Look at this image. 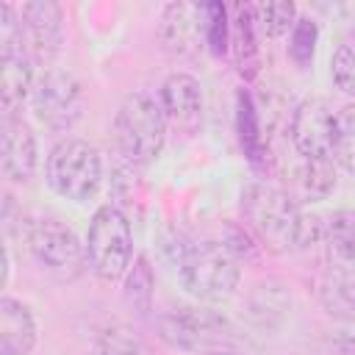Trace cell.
<instances>
[{
	"label": "cell",
	"instance_id": "5",
	"mask_svg": "<svg viewBox=\"0 0 355 355\" xmlns=\"http://www.w3.org/2000/svg\"><path fill=\"white\" fill-rule=\"evenodd\" d=\"M22 239L33 261L58 280H75L86 269V250L78 233L58 216H31L22 225Z\"/></svg>",
	"mask_w": 355,
	"mask_h": 355
},
{
	"label": "cell",
	"instance_id": "10",
	"mask_svg": "<svg viewBox=\"0 0 355 355\" xmlns=\"http://www.w3.org/2000/svg\"><path fill=\"white\" fill-rule=\"evenodd\" d=\"M158 42L172 58H194L205 47V3H169L158 19Z\"/></svg>",
	"mask_w": 355,
	"mask_h": 355
},
{
	"label": "cell",
	"instance_id": "15",
	"mask_svg": "<svg viewBox=\"0 0 355 355\" xmlns=\"http://www.w3.org/2000/svg\"><path fill=\"white\" fill-rule=\"evenodd\" d=\"M33 80H36L33 64L25 50H19L8 58H0V108L8 114L19 111L31 100Z\"/></svg>",
	"mask_w": 355,
	"mask_h": 355
},
{
	"label": "cell",
	"instance_id": "30",
	"mask_svg": "<svg viewBox=\"0 0 355 355\" xmlns=\"http://www.w3.org/2000/svg\"><path fill=\"white\" fill-rule=\"evenodd\" d=\"M11 178V116H0V180Z\"/></svg>",
	"mask_w": 355,
	"mask_h": 355
},
{
	"label": "cell",
	"instance_id": "21",
	"mask_svg": "<svg viewBox=\"0 0 355 355\" xmlns=\"http://www.w3.org/2000/svg\"><path fill=\"white\" fill-rule=\"evenodd\" d=\"M153 288H155L153 266L144 255H136L125 272V302L136 313H147L153 308Z\"/></svg>",
	"mask_w": 355,
	"mask_h": 355
},
{
	"label": "cell",
	"instance_id": "16",
	"mask_svg": "<svg viewBox=\"0 0 355 355\" xmlns=\"http://www.w3.org/2000/svg\"><path fill=\"white\" fill-rule=\"evenodd\" d=\"M247 313L250 319L263 327V330H275L280 327L288 313H291V294L286 291V286L280 280H266L258 283L255 291L247 300Z\"/></svg>",
	"mask_w": 355,
	"mask_h": 355
},
{
	"label": "cell",
	"instance_id": "31",
	"mask_svg": "<svg viewBox=\"0 0 355 355\" xmlns=\"http://www.w3.org/2000/svg\"><path fill=\"white\" fill-rule=\"evenodd\" d=\"M6 283H8V250L0 239V288H6Z\"/></svg>",
	"mask_w": 355,
	"mask_h": 355
},
{
	"label": "cell",
	"instance_id": "14",
	"mask_svg": "<svg viewBox=\"0 0 355 355\" xmlns=\"http://www.w3.org/2000/svg\"><path fill=\"white\" fill-rule=\"evenodd\" d=\"M294 191H288L297 202L308 200H324L336 189V164L330 158H297V164L288 172Z\"/></svg>",
	"mask_w": 355,
	"mask_h": 355
},
{
	"label": "cell",
	"instance_id": "26",
	"mask_svg": "<svg viewBox=\"0 0 355 355\" xmlns=\"http://www.w3.org/2000/svg\"><path fill=\"white\" fill-rule=\"evenodd\" d=\"M230 44L227 8L222 3H205V47L214 55H225Z\"/></svg>",
	"mask_w": 355,
	"mask_h": 355
},
{
	"label": "cell",
	"instance_id": "11",
	"mask_svg": "<svg viewBox=\"0 0 355 355\" xmlns=\"http://www.w3.org/2000/svg\"><path fill=\"white\" fill-rule=\"evenodd\" d=\"M161 114L166 128L172 125L178 133L191 136L202 125V89L200 80L189 72H172L161 86Z\"/></svg>",
	"mask_w": 355,
	"mask_h": 355
},
{
	"label": "cell",
	"instance_id": "32",
	"mask_svg": "<svg viewBox=\"0 0 355 355\" xmlns=\"http://www.w3.org/2000/svg\"><path fill=\"white\" fill-rule=\"evenodd\" d=\"M214 355H239V352H233V349H222V352H214Z\"/></svg>",
	"mask_w": 355,
	"mask_h": 355
},
{
	"label": "cell",
	"instance_id": "13",
	"mask_svg": "<svg viewBox=\"0 0 355 355\" xmlns=\"http://www.w3.org/2000/svg\"><path fill=\"white\" fill-rule=\"evenodd\" d=\"M36 347V319L14 297H0V355H31Z\"/></svg>",
	"mask_w": 355,
	"mask_h": 355
},
{
	"label": "cell",
	"instance_id": "6",
	"mask_svg": "<svg viewBox=\"0 0 355 355\" xmlns=\"http://www.w3.org/2000/svg\"><path fill=\"white\" fill-rule=\"evenodd\" d=\"M86 263L105 283L125 277L133 261V233L128 216L116 205H100L89 222L86 233Z\"/></svg>",
	"mask_w": 355,
	"mask_h": 355
},
{
	"label": "cell",
	"instance_id": "12",
	"mask_svg": "<svg viewBox=\"0 0 355 355\" xmlns=\"http://www.w3.org/2000/svg\"><path fill=\"white\" fill-rule=\"evenodd\" d=\"M22 36L42 61H53L64 44V11L53 0H33L22 6Z\"/></svg>",
	"mask_w": 355,
	"mask_h": 355
},
{
	"label": "cell",
	"instance_id": "17",
	"mask_svg": "<svg viewBox=\"0 0 355 355\" xmlns=\"http://www.w3.org/2000/svg\"><path fill=\"white\" fill-rule=\"evenodd\" d=\"M322 305L327 308L330 316H338L344 322L352 319L355 313V280H352V266L344 263H330L322 280Z\"/></svg>",
	"mask_w": 355,
	"mask_h": 355
},
{
	"label": "cell",
	"instance_id": "18",
	"mask_svg": "<svg viewBox=\"0 0 355 355\" xmlns=\"http://www.w3.org/2000/svg\"><path fill=\"white\" fill-rule=\"evenodd\" d=\"M230 44H233V58H236L239 75L247 78V80L255 78L258 75V39H255V25H252L250 6H236Z\"/></svg>",
	"mask_w": 355,
	"mask_h": 355
},
{
	"label": "cell",
	"instance_id": "22",
	"mask_svg": "<svg viewBox=\"0 0 355 355\" xmlns=\"http://www.w3.org/2000/svg\"><path fill=\"white\" fill-rule=\"evenodd\" d=\"M252 11V25L255 31H261L269 39H277L283 33H288V28L297 22V8L294 3H258L250 6Z\"/></svg>",
	"mask_w": 355,
	"mask_h": 355
},
{
	"label": "cell",
	"instance_id": "24",
	"mask_svg": "<svg viewBox=\"0 0 355 355\" xmlns=\"http://www.w3.org/2000/svg\"><path fill=\"white\" fill-rule=\"evenodd\" d=\"M100 355H147V347L130 324H108L100 333Z\"/></svg>",
	"mask_w": 355,
	"mask_h": 355
},
{
	"label": "cell",
	"instance_id": "3",
	"mask_svg": "<svg viewBox=\"0 0 355 355\" xmlns=\"http://www.w3.org/2000/svg\"><path fill=\"white\" fill-rule=\"evenodd\" d=\"M166 141V119L161 105L147 92H133L122 100L114 116V144L119 155L133 164L144 166L153 164Z\"/></svg>",
	"mask_w": 355,
	"mask_h": 355
},
{
	"label": "cell",
	"instance_id": "1",
	"mask_svg": "<svg viewBox=\"0 0 355 355\" xmlns=\"http://www.w3.org/2000/svg\"><path fill=\"white\" fill-rule=\"evenodd\" d=\"M241 211L252 233L272 252H297L322 241L324 222L316 214L302 211V205L269 180L247 183L241 194Z\"/></svg>",
	"mask_w": 355,
	"mask_h": 355
},
{
	"label": "cell",
	"instance_id": "28",
	"mask_svg": "<svg viewBox=\"0 0 355 355\" xmlns=\"http://www.w3.org/2000/svg\"><path fill=\"white\" fill-rule=\"evenodd\" d=\"M239 263L241 261H255V255H258V247H255V241L250 239V233L244 230V227H239V225H225L222 227V236L216 239Z\"/></svg>",
	"mask_w": 355,
	"mask_h": 355
},
{
	"label": "cell",
	"instance_id": "23",
	"mask_svg": "<svg viewBox=\"0 0 355 355\" xmlns=\"http://www.w3.org/2000/svg\"><path fill=\"white\" fill-rule=\"evenodd\" d=\"M355 158V105H344L336 111V136H333V164L344 172H352Z\"/></svg>",
	"mask_w": 355,
	"mask_h": 355
},
{
	"label": "cell",
	"instance_id": "27",
	"mask_svg": "<svg viewBox=\"0 0 355 355\" xmlns=\"http://www.w3.org/2000/svg\"><path fill=\"white\" fill-rule=\"evenodd\" d=\"M22 50V22L17 11L0 3V58H8Z\"/></svg>",
	"mask_w": 355,
	"mask_h": 355
},
{
	"label": "cell",
	"instance_id": "4",
	"mask_svg": "<svg viewBox=\"0 0 355 355\" xmlns=\"http://www.w3.org/2000/svg\"><path fill=\"white\" fill-rule=\"evenodd\" d=\"M44 178L58 197L69 202H89L103 186V158L89 141L64 139L50 150Z\"/></svg>",
	"mask_w": 355,
	"mask_h": 355
},
{
	"label": "cell",
	"instance_id": "25",
	"mask_svg": "<svg viewBox=\"0 0 355 355\" xmlns=\"http://www.w3.org/2000/svg\"><path fill=\"white\" fill-rule=\"evenodd\" d=\"M316 39H319V28L313 19L300 17L291 25V39H288V55L300 69H308L316 53Z\"/></svg>",
	"mask_w": 355,
	"mask_h": 355
},
{
	"label": "cell",
	"instance_id": "8",
	"mask_svg": "<svg viewBox=\"0 0 355 355\" xmlns=\"http://www.w3.org/2000/svg\"><path fill=\"white\" fill-rule=\"evenodd\" d=\"M31 105L36 119L50 130H69L86 105L83 86L75 78V72L64 67H47L36 80L31 92Z\"/></svg>",
	"mask_w": 355,
	"mask_h": 355
},
{
	"label": "cell",
	"instance_id": "19",
	"mask_svg": "<svg viewBox=\"0 0 355 355\" xmlns=\"http://www.w3.org/2000/svg\"><path fill=\"white\" fill-rule=\"evenodd\" d=\"M322 241L327 244V261L330 263H344L352 266V252H355V214L349 208H338L327 216Z\"/></svg>",
	"mask_w": 355,
	"mask_h": 355
},
{
	"label": "cell",
	"instance_id": "7",
	"mask_svg": "<svg viewBox=\"0 0 355 355\" xmlns=\"http://www.w3.org/2000/svg\"><path fill=\"white\" fill-rule=\"evenodd\" d=\"M158 336L180 352H222L230 349L233 330L227 319L202 305H183L172 308L158 316Z\"/></svg>",
	"mask_w": 355,
	"mask_h": 355
},
{
	"label": "cell",
	"instance_id": "9",
	"mask_svg": "<svg viewBox=\"0 0 355 355\" xmlns=\"http://www.w3.org/2000/svg\"><path fill=\"white\" fill-rule=\"evenodd\" d=\"M294 153L300 158H330L333 161V136H336V111L324 97H305L288 125Z\"/></svg>",
	"mask_w": 355,
	"mask_h": 355
},
{
	"label": "cell",
	"instance_id": "2",
	"mask_svg": "<svg viewBox=\"0 0 355 355\" xmlns=\"http://www.w3.org/2000/svg\"><path fill=\"white\" fill-rule=\"evenodd\" d=\"M172 263L180 286L200 302H225L236 294L241 280V263L216 241L178 239L172 244Z\"/></svg>",
	"mask_w": 355,
	"mask_h": 355
},
{
	"label": "cell",
	"instance_id": "29",
	"mask_svg": "<svg viewBox=\"0 0 355 355\" xmlns=\"http://www.w3.org/2000/svg\"><path fill=\"white\" fill-rule=\"evenodd\" d=\"M333 83L344 94L355 92V53H352V44H341L333 53Z\"/></svg>",
	"mask_w": 355,
	"mask_h": 355
},
{
	"label": "cell",
	"instance_id": "20",
	"mask_svg": "<svg viewBox=\"0 0 355 355\" xmlns=\"http://www.w3.org/2000/svg\"><path fill=\"white\" fill-rule=\"evenodd\" d=\"M236 130H239V139H241L250 161L255 166H261L266 161V144H263V136H261L255 103L244 89L236 94Z\"/></svg>",
	"mask_w": 355,
	"mask_h": 355
}]
</instances>
